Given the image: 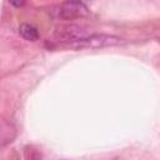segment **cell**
I'll list each match as a JSON object with an SVG mask.
<instances>
[{
  "label": "cell",
  "mask_w": 160,
  "mask_h": 160,
  "mask_svg": "<svg viewBox=\"0 0 160 160\" xmlns=\"http://www.w3.org/2000/svg\"><path fill=\"white\" fill-rule=\"evenodd\" d=\"M19 34L22 39L28 41H35L39 39V31L35 26L30 24H21L19 26Z\"/></svg>",
  "instance_id": "7a4b0ae2"
},
{
  "label": "cell",
  "mask_w": 160,
  "mask_h": 160,
  "mask_svg": "<svg viewBox=\"0 0 160 160\" xmlns=\"http://www.w3.org/2000/svg\"><path fill=\"white\" fill-rule=\"evenodd\" d=\"M91 0H66L65 4L59 10V16L61 19H76L82 18L88 14V4Z\"/></svg>",
  "instance_id": "6da1fadb"
},
{
  "label": "cell",
  "mask_w": 160,
  "mask_h": 160,
  "mask_svg": "<svg viewBox=\"0 0 160 160\" xmlns=\"http://www.w3.org/2000/svg\"><path fill=\"white\" fill-rule=\"evenodd\" d=\"M9 2L15 8H22L26 2V0H9Z\"/></svg>",
  "instance_id": "3957f363"
}]
</instances>
